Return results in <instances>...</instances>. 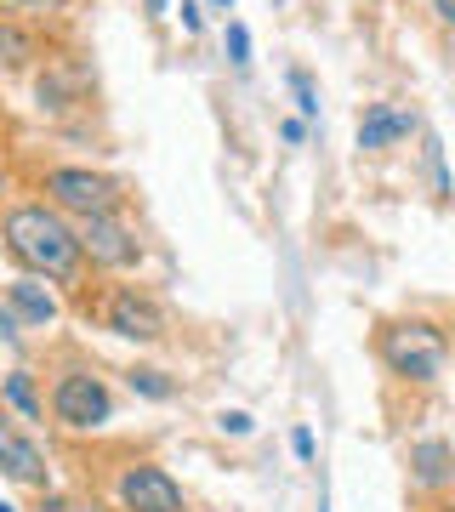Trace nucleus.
<instances>
[{
	"mask_svg": "<svg viewBox=\"0 0 455 512\" xmlns=\"http://www.w3.org/2000/svg\"><path fill=\"white\" fill-rule=\"evenodd\" d=\"M120 507L126 512H182V490L165 467H131L120 478Z\"/></svg>",
	"mask_w": 455,
	"mask_h": 512,
	"instance_id": "nucleus-5",
	"label": "nucleus"
},
{
	"mask_svg": "<svg viewBox=\"0 0 455 512\" xmlns=\"http://www.w3.org/2000/svg\"><path fill=\"white\" fill-rule=\"evenodd\" d=\"M6 245L18 262H29L35 274H52V279H69L74 262H80V239L74 228L57 211L46 205H18L12 217H6Z\"/></svg>",
	"mask_w": 455,
	"mask_h": 512,
	"instance_id": "nucleus-1",
	"label": "nucleus"
},
{
	"mask_svg": "<svg viewBox=\"0 0 455 512\" xmlns=\"http://www.w3.org/2000/svg\"><path fill=\"white\" fill-rule=\"evenodd\" d=\"M228 57H234V63H251V35H245V23H228Z\"/></svg>",
	"mask_w": 455,
	"mask_h": 512,
	"instance_id": "nucleus-16",
	"label": "nucleus"
},
{
	"mask_svg": "<svg viewBox=\"0 0 455 512\" xmlns=\"http://www.w3.org/2000/svg\"><path fill=\"white\" fill-rule=\"evenodd\" d=\"M416 131V114H404L399 103H370L359 120V148H387Z\"/></svg>",
	"mask_w": 455,
	"mask_h": 512,
	"instance_id": "nucleus-8",
	"label": "nucleus"
},
{
	"mask_svg": "<svg viewBox=\"0 0 455 512\" xmlns=\"http://www.w3.org/2000/svg\"><path fill=\"white\" fill-rule=\"evenodd\" d=\"M46 194L74 217H114V205H120V188L97 171H80V165H57L46 177Z\"/></svg>",
	"mask_w": 455,
	"mask_h": 512,
	"instance_id": "nucleus-3",
	"label": "nucleus"
},
{
	"mask_svg": "<svg viewBox=\"0 0 455 512\" xmlns=\"http://www.w3.org/2000/svg\"><path fill=\"white\" fill-rule=\"evenodd\" d=\"M211 6H234V0H211Z\"/></svg>",
	"mask_w": 455,
	"mask_h": 512,
	"instance_id": "nucleus-22",
	"label": "nucleus"
},
{
	"mask_svg": "<svg viewBox=\"0 0 455 512\" xmlns=\"http://www.w3.org/2000/svg\"><path fill=\"white\" fill-rule=\"evenodd\" d=\"M438 18H444V23H455V0H438Z\"/></svg>",
	"mask_w": 455,
	"mask_h": 512,
	"instance_id": "nucleus-20",
	"label": "nucleus"
},
{
	"mask_svg": "<svg viewBox=\"0 0 455 512\" xmlns=\"http://www.w3.org/2000/svg\"><path fill=\"white\" fill-rule=\"evenodd\" d=\"M382 359L399 370V376H410V382H433L438 370H444V359H450V342H444L438 325L410 319V325L382 330Z\"/></svg>",
	"mask_w": 455,
	"mask_h": 512,
	"instance_id": "nucleus-2",
	"label": "nucleus"
},
{
	"mask_svg": "<svg viewBox=\"0 0 455 512\" xmlns=\"http://www.w3.org/2000/svg\"><path fill=\"white\" fill-rule=\"evenodd\" d=\"M291 450L302 461H313V433H308V427H296V433H291Z\"/></svg>",
	"mask_w": 455,
	"mask_h": 512,
	"instance_id": "nucleus-17",
	"label": "nucleus"
},
{
	"mask_svg": "<svg viewBox=\"0 0 455 512\" xmlns=\"http://www.w3.org/2000/svg\"><path fill=\"white\" fill-rule=\"evenodd\" d=\"M0 188H6V177H0Z\"/></svg>",
	"mask_w": 455,
	"mask_h": 512,
	"instance_id": "nucleus-24",
	"label": "nucleus"
},
{
	"mask_svg": "<svg viewBox=\"0 0 455 512\" xmlns=\"http://www.w3.org/2000/svg\"><path fill=\"white\" fill-rule=\"evenodd\" d=\"M109 325L120 330V336H131V342H160V336H165V313L154 308L148 296L120 291V296H114V308H109Z\"/></svg>",
	"mask_w": 455,
	"mask_h": 512,
	"instance_id": "nucleus-7",
	"label": "nucleus"
},
{
	"mask_svg": "<svg viewBox=\"0 0 455 512\" xmlns=\"http://www.w3.org/2000/svg\"><path fill=\"white\" fill-rule=\"evenodd\" d=\"M12 308H18L29 325H52L57 319V302H52V291H46L40 279H18V285H12Z\"/></svg>",
	"mask_w": 455,
	"mask_h": 512,
	"instance_id": "nucleus-10",
	"label": "nucleus"
},
{
	"mask_svg": "<svg viewBox=\"0 0 455 512\" xmlns=\"http://www.w3.org/2000/svg\"><path fill=\"white\" fill-rule=\"evenodd\" d=\"M52 410L63 427H103V421L114 416V399H109V387L97 382V376H63L52 393Z\"/></svg>",
	"mask_w": 455,
	"mask_h": 512,
	"instance_id": "nucleus-4",
	"label": "nucleus"
},
{
	"mask_svg": "<svg viewBox=\"0 0 455 512\" xmlns=\"http://www.w3.org/2000/svg\"><path fill=\"white\" fill-rule=\"evenodd\" d=\"M80 251L91 256V262H103V268H131L137 262V239L120 228L114 217H80Z\"/></svg>",
	"mask_w": 455,
	"mask_h": 512,
	"instance_id": "nucleus-6",
	"label": "nucleus"
},
{
	"mask_svg": "<svg viewBox=\"0 0 455 512\" xmlns=\"http://www.w3.org/2000/svg\"><path fill=\"white\" fill-rule=\"evenodd\" d=\"M35 57V40L23 35L18 23H0V69H23Z\"/></svg>",
	"mask_w": 455,
	"mask_h": 512,
	"instance_id": "nucleus-12",
	"label": "nucleus"
},
{
	"mask_svg": "<svg viewBox=\"0 0 455 512\" xmlns=\"http://www.w3.org/2000/svg\"><path fill=\"white\" fill-rule=\"evenodd\" d=\"M410 467H416L421 484H438V478L450 473V444H438V439L416 444V450H410Z\"/></svg>",
	"mask_w": 455,
	"mask_h": 512,
	"instance_id": "nucleus-11",
	"label": "nucleus"
},
{
	"mask_svg": "<svg viewBox=\"0 0 455 512\" xmlns=\"http://www.w3.org/2000/svg\"><path fill=\"white\" fill-rule=\"evenodd\" d=\"M279 131H285V143H302V137H308V126H302V120H285Z\"/></svg>",
	"mask_w": 455,
	"mask_h": 512,
	"instance_id": "nucleus-19",
	"label": "nucleus"
},
{
	"mask_svg": "<svg viewBox=\"0 0 455 512\" xmlns=\"http://www.w3.org/2000/svg\"><path fill=\"white\" fill-rule=\"evenodd\" d=\"M148 6H154V12H165V6H171V0H148Z\"/></svg>",
	"mask_w": 455,
	"mask_h": 512,
	"instance_id": "nucleus-21",
	"label": "nucleus"
},
{
	"mask_svg": "<svg viewBox=\"0 0 455 512\" xmlns=\"http://www.w3.org/2000/svg\"><path fill=\"white\" fill-rule=\"evenodd\" d=\"M0 512H18V507H6V501H0Z\"/></svg>",
	"mask_w": 455,
	"mask_h": 512,
	"instance_id": "nucleus-23",
	"label": "nucleus"
},
{
	"mask_svg": "<svg viewBox=\"0 0 455 512\" xmlns=\"http://www.w3.org/2000/svg\"><path fill=\"white\" fill-rule=\"evenodd\" d=\"M222 427H228V433H239V439H245V433H251V416H245V410H228V416H222Z\"/></svg>",
	"mask_w": 455,
	"mask_h": 512,
	"instance_id": "nucleus-18",
	"label": "nucleus"
},
{
	"mask_svg": "<svg viewBox=\"0 0 455 512\" xmlns=\"http://www.w3.org/2000/svg\"><path fill=\"white\" fill-rule=\"evenodd\" d=\"M131 387H137L143 399H171V382H165L160 370H131Z\"/></svg>",
	"mask_w": 455,
	"mask_h": 512,
	"instance_id": "nucleus-14",
	"label": "nucleus"
},
{
	"mask_svg": "<svg viewBox=\"0 0 455 512\" xmlns=\"http://www.w3.org/2000/svg\"><path fill=\"white\" fill-rule=\"evenodd\" d=\"M291 92H296V109L302 114H319V92H313V80L302 69H291Z\"/></svg>",
	"mask_w": 455,
	"mask_h": 512,
	"instance_id": "nucleus-15",
	"label": "nucleus"
},
{
	"mask_svg": "<svg viewBox=\"0 0 455 512\" xmlns=\"http://www.w3.org/2000/svg\"><path fill=\"white\" fill-rule=\"evenodd\" d=\"M6 404H12L18 416H29V421L40 416V399H35V382H29V370H12V376H6Z\"/></svg>",
	"mask_w": 455,
	"mask_h": 512,
	"instance_id": "nucleus-13",
	"label": "nucleus"
},
{
	"mask_svg": "<svg viewBox=\"0 0 455 512\" xmlns=\"http://www.w3.org/2000/svg\"><path fill=\"white\" fill-rule=\"evenodd\" d=\"M0 473L18 478V484H46V456H40L23 433L0 427Z\"/></svg>",
	"mask_w": 455,
	"mask_h": 512,
	"instance_id": "nucleus-9",
	"label": "nucleus"
}]
</instances>
